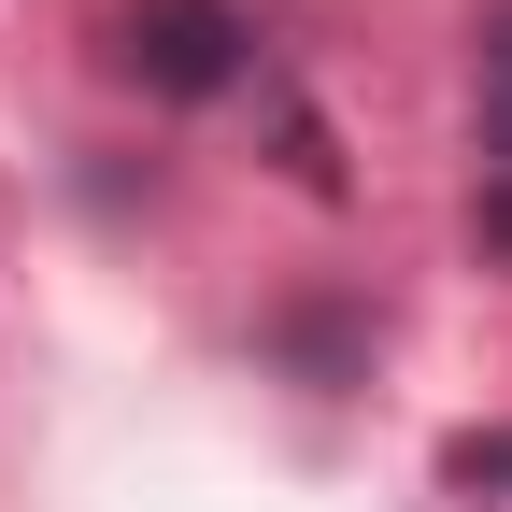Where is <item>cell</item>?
I'll use <instances>...</instances> for the list:
<instances>
[{
    "label": "cell",
    "instance_id": "6da1fadb",
    "mask_svg": "<svg viewBox=\"0 0 512 512\" xmlns=\"http://www.w3.org/2000/svg\"><path fill=\"white\" fill-rule=\"evenodd\" d=\"M128 72L157 100H214L242 86V15L228 0H128Z\"/></svg>",
    "mask_w": 512,
    "mask_h": 512
},
{
    "label": "cell",
    "instance_id": "7a4b0ae2",
    "mask_svg": "<svg viewBox=\"0 0 512 512\" xmlns=\"http://www.w3.org/2000/svg\"><path fill=\"white\" fill-rule=\"evenodd\" d=\"M441 484L456 498H512V427H456L441 441Z\"/></svg>",
    "mask_w": 512,
    "mask_h": 512
},
{
    "label": "cell",
    "instance_id": "3957f363",
    "mask_svg": "<svg viewBox=\"0 0 512 512\" xmlns=\"http://www.w3.org/2000/svg\"><path fill=\"white\" fill-rule=\"evenodd\" d=\"M484 242L512 256V128H498V157H484Z\"/></svg>",
    "mask_w": 512,
    "mask_h": 512
}]
</instances>
